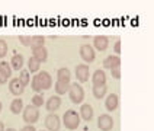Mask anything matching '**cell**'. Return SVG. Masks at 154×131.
<instances>
[{
	"label": "cell",
	"instance_id": "obj_1",
	"mask_svg": "<svg viewBox=\"0 0 154 131\" xmlns=\"http://www.w3.org/2000/svg\"><path fill=\"white\" fill-rule=\"evenodd\" d=\"M52 86V77L48 71H39L36 73L31 82V87L35 92H42V90H48Z\"/></svg>",
	"mask_w": 154,
	"mask_h": 131
},
{
	"label": "cell",
	"instance_id": "obj_2",
	"mask_svg": "<svg viewBox=\"0 0 154 131\" xmlns=\"http://www.w3.org/2000/svg\"><path fill=\"white\" fill-rule=\"evenodd\" d=\"M80 114H77L74 109H67L64 115H63V124H64V127L70 131H74L79 128V125H80Z\"/></svg>",
	"mask_w": 154,
	"mask_h": 131
},
{
	"label": "cell",
	"instance_id": "obj_3",
	"mask_svg": "<svg viewBox=\"0 0 154 131\" xmlns=\"http://www.w3.org/2000/svg\"><path fill=\"white\" fill-rule=\"evenodd\" d=\"M22 118L26 124L29 125H34L35 122L39 120V109L34 106V105H28L23 108V112H22Z\"/></svg>",
	"mask_w": 154,
	"mask_h": 131
},
{
	"label": "cell",
	"instance_id": "obj_4",
	"mask_svg": "<svg viewBox=\"0 0 154 131\" xmlns=\"http://www.w3.org/2000/svg\"><path fill=\"white\" fill-rule=\"evenodd\" d=\"M69 95H70V99L73 104H82L83 99H85V90L83 87L77 83H71L70 85V90H69Z\"/></svg>",
	"mask_w": 154,
	"mask_h": 131
},
{
	"label": "cell",
	"instance_id": "obj_5",
	"mask_svg": "<svg viewBox=\"0 0 154 131\" xmlns=\"http://www.w3.org/2000/svg\"><path fill=\"white\" fill-rule=\"evenodd\" d=\"M80 57H82V60L86 61V63H92L94 61V57H96V52H94L93 47L92 45H89V44H83L82 47H80Z\"/></svg>",
	"mask_w": 154,
	"mask_h": 131
},
{
	"label": "cell",
	"instance_id": "obj_6",
	"mask_svg": "<svg viewBox=\"0 0 154 131\" xmlns=\"http://www.w3.org/2000/svg\"><path fill=\"white\" fill-rule=\"evenodd\" d=\"M97 127L100 131H111L113 128V118L109 114H102L97 118Z\"/></svg>",
	"mask_w": 154,
	"mask_h": 131
},
{
	"label": "cell",
	"instance_id": "obj_7",
	"mask_svg": "<svg viewBox=\"0 0 154 131\" xmlns=\"http://www.w3.org/2000/svg\"><path fill=\"white\" fill-rule=\"evenodd\" d=\"M60 117L57 114H50L45 117V127L48 131H60Z\"/></svg>",
	"mask_w": 154,
	"mask_h": 131
},
{
	"label": "cell",
	"instance_id": "obj_8",
	"mask_svg": "<svg viewBox=\"0 0 154 131\" xmlns=\"http://www.w3.org/2000/svg\"><path fill=\"white\" fill-rule=\"evenodd\" d=\"M9 90H10L12 95L20 96L23 93V90H25V86L22 85V82L19 80V77H15L9 82Z\"/></svg>",
	"mask_w": 154,
	"mask_h": 131
},
{
	"label": "cell",
	"instance_id": "obj_9",
	"mask_svg": "<svg viewBox=\"0 0 154 131\" xmlns=\"http://www.w3.org/2000/svg\"><path fill=\"white\" fill-rule=\"evenodd\" d=\"M89 73H90V70H89L87 64H79V66H76V79L80 83H85V82L89 80Z\"/></svg>",
	"mask_w": 154,
	"mask_h": 131
},
{
	"label": "cell",
	"instance_id": "obj_10",
	"mask_svg": "<svg viewBox=\"0 0 154 131\" xmlns=\"http://www.w3.org/2000/svg\"><path fill=\"white\" fill-rule=\"evenodd\" d=\"M118 105H119V98H118V95H115V93H111V95L106 98V101H105V108L109 112L116 111L118 109Z\"/></svg>",
	"mask_w": 154,
	"mask_h": 131
},
{
	"label": "cell",
	"instance_id": "obj_11",
	"mask_svg": "<svg viewBox=\"0 0 154 131\" xmlns=\"http://www.w3.org/2000/svg\"><path fill=\"white\" fill-rule=\"evenodd\" d=\"M60 106H61V98L60 96H51V98L45 102L47 111H50L51 114H54L57 109H60Z\"/></svg>",
	"mask_w": 154,
	"mask_h": 131
},
{
	"label": "cell",
	"instance_id": "obj_12",
	"mask_svg": "<svg viewBox=\"0 0 154 131\" xmlns=\"http://www.w3.org/2000/svg\"><path fill=\"white\" fill-rule=\"evenodd\" d=\"M93 45L96 50L105 51V50L108 48V45H109V39H108V36H105V35H97V36L93 38Z\"/></svg>",
	"mask_w": 154,
	"mask_h": 131
},
{
	"label": "cell",
	"instance_id": "obj_13",
	"mask_svg": "<svg viewBox=\"0 0 154 131\" xmlns=\"http://www.w3.org/2000/svg\"><path fill=\"white\" fill-rule=\"evenodd\" d=\"M93 108H92V105L89 104H85L82 105V108H80V118L83 120V121L89 122L92 118H93Z\"/></svg>",
	"mask_w": 154,
	"mask_h": 131
},
{
	"label": "cell",
	"instance_id": "obj_14",
	"mask_svg": "<svg viewBox=\"0 0 154 131\" xmlns=\"http://www.w3.org/2000/svg\"><path fill=\"white\" fill-rule=\"evenodd\" d=\"M121 66V58L119 55H109L103 60V67L105 69L112 70L113 67H119Z\"/></svg>",
	"mask_w": 154,
	"mask_h": 131
},
{
	"label": "cell",
	"instance_id": "obj_15",
	"mask_svg": "<svg viewBox=\"0 0 154 131\" xmlns=\"http://www.w3.org/2000/svg\"><path fill=\"white\" fill-rule=\"evenodd\" d=\"M32 57L36 58L39 63H45L48 60V50L42 47V48H36V50H32Z\"/></svg>",
	"mask_w": 154,
	"mask_h": 131
},
{
	"label": "cell",
	"instance_id": "obj_16",
	"mask_svg": "<svg viewBox=\"0 0 154 131\" xmlns=\"http://www.w3.org/2000/svg\"><path fill=\"white\" fill-rule=\"evenodd\" d=\"M92 82H93V85H106V74H105V71L97 69L93 73V76H92Z\"/></svg>",
	"mask_w": 154,
	"mask_h": 131
},
{
	"label": "cell",
	"instance_id": "obj_17",
	"mask_svg": "<svg viewBox=\"0 0 154 131\" xmlns=\"http://www.w3.org/2000/svg\"><path fill=\"white\" fill-rule=\"evenodd\" d=\"M23 101L20 99V98H16V99H13L12 101V104H10V111L12 114H15V115H19L20 112H23Z\"/></svg>",
	"mask_w": 154,
	"mask_h": 131
},
{
	"label": "cell",
	"instance_id": "obj_18",
	"mask_svg": "<svg viewBox=\"0 0 154 131\" xmlns=\"http://www.w3.org/2000/svg\"><path fill=\"white\" fill-rule=\"evenodd\" d=\"M70 79H71V73L67 67H61L57 71V80L58 82H66V83H70Z\"/></svg>",
	"mask_w": 154,
	"mask_h": 131
},
{
	"label": "cell",
	"instance_id": "obj_19",
	"mask_svg": "<svg viewBox=\"0 0 154 131\" xmlns=\"http://www.w3.org/2000/svg\"><path fill=\"white\" fill-rule=\"evenodd\" d=\"M93 96L96 99H102L106 96V92H108V86L106 85H93Z\"/></svg>",
	"mask_w": 154,
	"mask_h": 131
},
{
	"label": "cell",
	"instance_id": "obj_20",
	"mask_svg": "<svg viewBox=\"0 0 154 131\" xmlns=\"http://www.w3.org/2000/svg\"><path fill=\"white\" fill-rule=\"evenodd\" d=\"M10 66L15 70H22L23 67V55L22 54H15L10 60Z\"/></svg>",
	"mask_w": 154,
	"mask_h": 131
},
{
	"label": "cell",
	"instance_id": "obj_21",
	"mask_svg": "<svg viewBox=\"0 0 154 131\" xmlns=\"http://www.w3.org/2000/svg\"><path fill=\"white\" fill-rule=\"evenodd\" d=\"M70 85L71 83H66V82H58L57 80V83H55V93L57 95H66V93H69L70 90Z\"/></svg>",
	"mask_w": 154,
	"mask_h": 131
},
{
	"label": "cell",
	"instance_id": "obj_22",
	"mask_svg": "<svg viewBox=\"0 0 154 131\" xmlns=\"http://www.w3.org/2000/svg\"><path fill=\"white\" fill-rule=\"evenodd\" d=\"M44 45H45V38L41 36V35H36V36H32L31 38V48L32 50H36V48H42Z\"/></svg>",
	"mask_w": 154,
	"mask_h": 131
},
{
	"label": "cell",
	"instance_id": "obj_23",
	"mask_svg": "<svg viewBox=\"0 0 154 131\" xmlns=\"http://www.w3.org/2000/svg\"><path fill=\"white\" fill-rule=\"evenodd\" d=\"M39 67H41V63L34 58V57H31L29 61H28V70H29V73H36V71H39Z\"/></svg>",
	"mask_w": 154,
	"mask_h": 131
},
{
	"label": "cell",
	"instance_id": "obj_24",
	"mask_svg": "<svg viewBox=\"0 0 154 131\" xmlns=\"http://www.w3.org/2000/svg\"><path fill=\"white\" fill-rule=\"evenodd\" d=\"M19 80L22 82V85H23V86L29 85V83H31V77H29V70H20V73H19Z\"/></svg>",
	"mask_w": 154,
	"mask_h": 131
},
{
	"label": "cell",
	"instance_id": "obj_25",
	"mask_svg": "<svg viewBox=\"0 0 154 131\" xmlns=\"http://www.w3.org/2000/svg\"><path fill=\"white\" fill-rule=\"evenodd\" d=\"M0 70L8 76V77H10L12 76V66L10 64H8V61H0Z\"/></svg>",
	"mask_w": 154,
	"mask_h": 131
},
{
	"label": "cell",
	"instance_id": "obj_26",
	"mask_svg": "<svg viewBox=\"0 0 154 131\" xmlns=\"http://www.w3.org/2000/svg\"><path fill=\"white\" fill-rule=\"evenodd\" d=\"M44 104H45V102H44L42 95L36 93L35 96H32V105H34V106H36V108H41Z\"/></svg>",
	"mask_w": 154,
	"mask_h": 131
},
{
	"label": "cell",
	"instance_id": "obj_27",
	"mask_svg": "<svg viewBox=\"0 0 154 131\" xmlns=\"http://www.w3.org/2000/svg\"><path fill=\"white\" fill-rule=\"evenodd\" d=\"M8 54V42L5 39H0V58H3Z\"/></svg>",
	"mask_w": 154,
	"mask_h": 131
},
{
	"label": "cell",
	"instance_id": "obj_28",
	"mask_svg": "<svg viewBox=\"0 0 154 131\" xmlns=\"http://www.w3.org/2000/svg\"><path fill=\"white\" fill-rule=\"evenodd\" d=\"M31 38H32V36L22 35V36H19V42L22 44V45H25V47H29V45H31Z\"/></svg>",
	"mask_w": 154,
	"mask_h": 131
},
{
	"label": "cell",
	"instance_id": "obj_29",
	"mask_svg": "<svg viewBox=\"0 0 154 131\" xmlns=\"http://www.w3.org/2000/svg\"><path fill=\"white\" fill-rule=\"evenodd\" d=\"M111 76L113 79H121V66L119 67H113L111 70Z\"/></svg>",
	"mask_w": 154,
	"mask_h": 131
},
{
	"label": "cell",
	"instance_id": "obj_30",
	"mask_svg": "<svg viewBox=\"0 0 154 131\" xmlns=\"http://www.w3.org/2000/svg\"><path fill=\"white\" fill-rule=\"evenodd\" d=\"M8 79H9L8 76H6V74H5V73L0 70V85H5V83L8 82Z\"/></svg>",
	"mask_w": 154,
	"mask_h": 131
},
{
	"label": "cell",
	"instance_id": "obj_31",
	"mask_svg": "<svg viewBox=\"0 0 154 131\" xmlns=\"http://www.w3.org/2000/svg\"><path fill=\"white\" fill-rule=\"evenodd\" d=\"M113 51H115L116 55L121 52V41H116V42H115V45H113Z\"/></svg>",
	"mask_w": 154,
	"mask_h": 131
},
{
	"label": "cell",
	"instance_id": "obj_32",
	"mask_svg": "<svg viewBox=\"0 0 154 131\" xmlns=\"http://www.w3.org/2000/svg\"><path fill=\"white\" fill-rule=\"evenodd\" d=\"M20 131H36V130H35L34 125H29V124H26V125H25V127H23V128H22Z\"/></svg>",
	"mask_w": 154,
	"mask_h": 131
},
{
	"label": "cell",
	"instance_id": "obj_33",
	"mask_svg": "<svg viewBox=\"0 0 154 131\" xmlns=\"http://www.w3.org/2000/svg\"><path fill=\"white\" fill-rule=\"evenodd\" d=\"M0 131H6L5 130V124H3L2 121H0Z\"/></svg>",
	"mask_w": 154,
	"mask_h": 131
},
{
	"label": "cell",
	"instance_id": "obj_34",
	"mask_svg": "<svg viewBox=\"0 0 154 131\" xmlns=\"http://www.w3.org/2000/svg\"><path fill=\"white\" fill-rule=\"evenodd\" d=\"M6 131H16V130H15V128H8Z\"/></svg>",
	"mask_w": 154,
	"mask_h": 131
},
{
	"label": "cell",
	"instance_id": "obj_35",
	"mask_svg": "<svg viewBox=\"0 0 154 131\" xmlns=\"http://www.w3.org/2000/svg\"><path fill=\"white\" fill-rule=\"evenodd\" d=\"M0 112H2V102H0Z\"/></svg>",
	"mask_w": 154,
	"mask_h": 131
}]
</instances>
